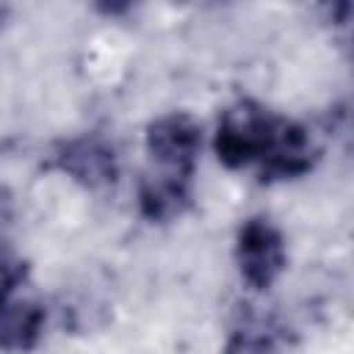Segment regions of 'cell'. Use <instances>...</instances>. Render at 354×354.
I'll use <instances>...</instances> for the list:
<instances>
[{"instance_id":"7","label":"cell","mask_w":354,"mask_h":354,"mask_svg":"<svg viewBox=\"0 0 354 354\" xmlns=\"http://www.w3.org/2000/svg\"><path fill=\"white\" fill-rule=\"evenodd\" d=\"M3 19H6V8L0 6V25H3Z\"/></svg>"},{"instance_id":"5","label":"cell","mask_w":354,"mask_h":354,"mask_svg":"<svg viewBox=\"0 0 354 354\" xmlns=\"http://www.w3.org/2000/svg\"><path fill=\"white\" fill-rule=\"evenodd\" d=\"M50 166L86 191H102L119 180L116 147L100 133H83L61 141L50 155Z\"/></svg>"},{"instance_id":"3","label":"cell","mask_w":354,"mask_h":354,"mask_svg":"<svg viewBox=\"0 0 354 354\" xmlns=\"http://www.w3.org/2000/svg\"><path fill=\"white\" fill-rule=\"evenodd\" d=\"M47 324L41 293L25 263L6 266L0 274V351L28 354L39 346Z\"/></svg>"},{"instance_id":"6","label":"cell","mask_w":354,"mask_h":354,"mask_svg":"<svg viewBox=\"0 0 354 354\" xmlns=\"http://www.w3.org/2000/svg\"><path fill=\"white\" fill-rule=\"evenodd\" d=\"M221 354H277V346L268 335L257 332V329H238Z\"/></svg>"},{"instance_id":"4","label":"cell","mask_w":354,"mask_h":354,"mask_svg":"<svg viewBox=\"0 0 354 354\" xmlns=\"http://www.w3.org/2000/svg\"><path fill=\"white\" fill-rule=\"evenodd\" d=\"M235 266L252 290H268L288 268V243L282 230L263 216L246 218L235 232Z\"/></svg>"},{"instance_id":"2","label":"cell","mask_w":354,"mask_h":354,"mask_svg":"<svg viewBox=\"0 0 354 354\" xmlns=\"http://www.w3.org/2000/svg\"><path fill=\"white\" fill-rule=\"evenodd\" d=\"M144 149L149 166L141 177L194 185L202 149V124L188 111L160 113L147 124Z\"/></svg>"},{"instance_id":"1","label":"cell","mask_w":354,"mask_h":354,"mask_svg":"<svg viewBox=\"0 0 354 354\" xmlns=\"http://www.w3.org/2000/svg\"><path fill=\"white\" fill-rule=\"evenodd\" d=\"M213 149L227 169H257L260 183H285L310 174L321 149L310 130L257 100H238L224 108Z\"/></svg>"}]
</instances>
